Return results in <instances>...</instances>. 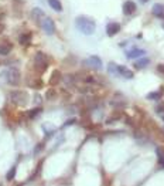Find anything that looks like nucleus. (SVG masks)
<instances>
[{"label": "nucleus", "mask_w": 164, "mask_h": 186, "mask_svg": "<svg viewBox=\"0 0 164 186\" xmlns=\"http://www.w3.org/2000/svg\"><path fill=\"white\" fill-rule=\"evenodd\" d=\"M75 26H77L78 30L82 34H85V36H90V34H94L95 30H96L95 21L92 20L90 17H86V16H78L77 19H75Z\"/></svg>", "instance_id": "1"}, {"label": "nucleus", "mask_w": 164, "mask_h": 186, "mask_svg": "<svg viewBox=\"0 0 164 186\" xmlns=\"http://www.w3.org/2000/svg\"><path fill=\"white\" fill-rule=\"evenodd\" d=\"M9 98L13 104L16 105H26L28 102V94L26 91H20V90H16V91H11Z\"/></svg>", "instance_id": "2"}, {"label": "nucleus", "mask_w": 164, "mask_h": 186, "mask_svg": "<svg viewBox=\"0 0 164 186\" xmlns=\"http://www.w3.org/2000/svg\"><path fill=\"white\" fill-rule=\"evenodd\" d=\"M4 77H6L7 84L17 85L19 82H20L21 75H20V71H19L16 67H10L9 70H6V73H4Z\"/></svg>", "instance_id": "3"}, {"label": "nucleus", "mask_w": 164, "mask_h": 186, "mask_svg": "<svg viewBox=\"0 0 164 186\" xmlns=\"http://www.w3.org/2000/svg\"><path fill=\"white\" fill-rule=\"evenodd\" d=\"M40 24H41V29L45 31V34L51 36V34L55 33V24H54L53 19H50V17H47V16H44L43 19H41Z\"/></svg>", "instance_id": "4"}, {"label": "nucleus", "mask_w": 164, "mask_h": 186, "mask_svg": "<svg viewBox=\"0 0 164 186\" xmlns=\"http://www.w3.org/2000/svg\"><path fill=\"white\" fill-rule=\"evenodd\" d=\"M34 64H36L37 68H40V70H45L48 65V57L44 54V53L38 51L37 54L34 55Z\"/></svg>", "instance_id": "5"}, {"label": "nucleus", "mask_w": 164, "mask_h": 186, "mask_svg": "<svg viewBox=\"0 0 164 186\" xmlns=\"http://www.w3.org/2000/svg\"><path fill=\"white\" fill-rule=\"evenodd\" d=\"M84 64L86 65V67L92 68V70H101L102 68V60L98 55H90L89 58H86V60L84 61Z\"/></svg>", "instance_id": "6"}, {"label": "nucleus", "mask_w": 164, "mask_h": 186, "mask_svg": "<svg viewBox=\"0 0 164 186\" xmlns=\"http://www.w3.org/2000/svg\"><path fill=\"white\" fill-rule=\"evenodd\" d=\"M123 13L126 14V16H129V14H133L134 11H136V3L134 2H132V0H127V2H124L123 3Z\"/></svg>", "instance_id": "7"}, {"label": "nucleus", "mask_w": 164, "mask_h": 186, "mask_svg": "<svg viewBox=\"0 0 164 186\" xmlns=\"http://www.w3.org/2000/svg\"><path fill=\"white\" fill-rule=\"evenodd\" d=\"M119 30H120V24L119 23H109L106 26V33H107V36L109 37H113L115 34H117L119 33Z\"/></svg>", "instance_id": "8"}, {"label": "nucleus", "mask_w": 164, "mask_h": 186, "mask_svg": "<svg viewBox=\"0 0 164 186\" xmlns=\"http://www.w3.org/2000/svg\"><path fill=\"white\" fill-rule=\"evenodd\" d=\"M117 74L119 75H122V77H124V78H133L134 77V74L129 70V68H126L124 65H117Z\"/></svg>", "instance_id": "9"}, {"label": "nucleus", "mask_w": 164, "mask_h": 186, "mask_svg": "<svg viewBox=\"0 0 164 186\" xmlns=\"http://www.w3.org/2000/svg\"><path fill=\"white\" fill-rule=\"evenodd\" d=\"M144 54H146V51L141 50V48H133V50L127 51L126 57L127 58H140V57H143Z\"/></svg>", "instance_id": "10"}, {"label": "nucleus", "mask_w": 164, "mask_h": 186, "mask_svg": "<svg viewBox=\"0 0 164 186\" xmlns=\"http://www.w3.org/2000/svg\"><path fill=\"white\" fill-rule=\"evenodd\" d=\"M61 78H62V75H61V73L58 71V70H54L53 74H51V78H50V84L51 85H57L61 82Z\"/></svg>", "instance_id": "11"}, {"label": "nucleus", "mask_w": 164, "mask_h": 186, "mask_svg": "<svg viewBox=\"0 0 164 186\" xmlns=\"http://www.w3.org/2000/svg\"><path fill=\"white\" fill-rule=\"evenodd\" d=\"M31 17H33V20H36L37 23H40L41 19L44 17V11L41 10V9H38V7H36V9L31 10Z\"/></svg>", "instance_id": "12"}, {"label": "nucleus", "mask_w": 164, "mask_h": 186, "mask_svg": "<svg viewBox=\"0 0 164 186\" xmlns=\"http://www.w3.org/2000/svg\"><path fill=\"white\" fill-rule=\"evenodd\" d=\"M11 48H13V46L10 43H0V55L10 54Z\"/></svg>", "instance_id": "13"}, {"label": "nucleus", "mask_w": 164, "mask_h": 186, "mask_svg": "<svg viewBox=\"0 0 164 186\" xmlns=\"http://www.w3.org/2000/svg\"><path fill=\"white\" fill-rule=\"evenodd\" d=\"M149 64H150V60H149L147 57H140V60L134 63V68H137V70H140V68H146Z\"/></svg>", "instance_id": "14"}, {"label": "nucleus", "mask_w": 164, "mask_h": 186, "mask_svg": "<svg viewBox=\"0 0 164 186\" xmlns=\"http://www.w3.org/2000/svg\"><path fill=\"white\" fill-rule=\"evenodd\" d=\"M153 14L157 17H163L164 16V4L161 3H156L153 6Z\"/></svg>", "instance_id": "15"}, {"label": "nucleus", "mask_w": 164, "mask_h": 186, "mask_svg": "<svg viewBox=\"0 0 164 186\" xmlns=\"http://www.w3.org/2000/svg\"><path fill=\"white\" fill-rule=\"evenodd\" d=\"M30 41H31V34L30 33H24L19 37V43H20L21 46H28Z\"/></svg>", "instance_id": "16"}, {"label": "nucleus", "mask_w": 164, "mask_h": 186, "mask_svg": "<svg viewBox=\"0 0 164 186\" xmlns=\"http://www.w3.org/2000/svg\"><path fill=\"white\" fill-rule=\"evenodd\" d=\"M163 94H164V87H161L160 90H158V92H150V94H147L146 98L147 100H160Z\"/></svg>", "instance_id": "17"}, {"label": "nucleus", "mask_w": 164, "mask_h": 186, "mask_svg": "<svg viewBox=\"0 0 164 186\" xmlns=\"http://www.w3.org/2000/svg\"><path fill=\"white\" fill-rule=\"evenodd\" d=\"M48 4H50L55 11H58V13L62 11V4H61L60 0H48Z\"/></svg>", "instance_id": "18"}, {"label": "nucleus", "mask_w": 164, "mask_h": 186, "mask_svg": "<svg viewBox=\"0 0 164 186\" xmlns=\"http://www.w3.org/2000/svg\"><path fill=\"white\" fill-rule=\"evenodd\" d=\"M27 114H28V118H36V117H38V115L41 114V108H40V107L33 108V109H30V111L27 112Z\"/></svg>", "instance_id": "19"}, {"label": "nucleus", "mask_w": 164, "mask_h": 186, "mask_svg": "<svg viewBox=\"0 0 164 186\" xmlns=\"http://www.w3.org/2000/svg\"><path fill=\"white\" fill-rule=\"evenodd\" d=\"M45 98L50 100V101L55 100L57 98V91H55V90H48V91L45 92Z\"/></svg>", "instance_id": "20"}, {"label": "nucleus", "mask_w": 164, "mask_h": 186, "mask_svg": "<svg viewBox=\"0 0 164 186\" xmlns=\"http://www.w3.org/2000/svg\"><path fill=\"white\" fill-rule=\"evenodd\" d=\"M156 152H157V156H158V162L164 166V148H157Z\"/></svg>", "instance_id": "21"}, {"label": "nucleus", "mask_w": 164, "mask_h": 186, "mask_svg": "<svg viewBox=\"0 0 164 186\" xmlns=\"http://www.w3.org/2000/svg\"><path fill=\"white\" fill-rule=\"evenodd\" d=\"M107 71L111 73V74H113V75H117V65L115 64V63H109V65H107Z\"/></svg>", "instance_id": "22"}, {"label": "nucleus", "mask_w": 164, "mask_h": 186, "mask_svg": "<svg viewBox=\"0 0 164 186\" xmlns=\"http://www.w3.org/2000/svg\"><path fill=\"white\" fill-rule=\"evenodd\" d=\"M14 176H16V166H13V168L9 170V173L6 175V179L7 180H11V179H14Z\"/></svg>", "instance_id": "23"}, {"label": "nucleus", "mask_w": 164, "mask_h": 186, "mask_svg": "<svg viewBox=\"0 0 164 186\" xmlns=\"http://www.w3.org/2000/svg\"><path fill=\"white\" fill-rule=\"evenodd\" d=\"M64 81H65V84H67V85H72V84H74V77H72V75H67Z\"/></svg>", "instance_id": "24"}, {"label": "nucleus", "mask_w": 164, "mask_h": 186, "mask_svg": "<svg viewBox=\"0 0 164 186\" xmlns=\"http://www.w3.org/2000/svg\"><path fill=\"white\" fill-rule=\"evenodd\" d=\"M34 101H36V104H41V97L38 94L34 95Z\"/></svg>", "instance_id": "25"}, {"label": "nucleus", "mask_w": 164, "mask_h": 186, "mask_svg": "<svg viewBox=\"0 0 164 186\" xmlns=\"http://www.w3.org/2000/svg\"><path fill=\"white\" fill-rule=\"evenodd\" d=\"M41 149H43V144H38V145H37V149H36V153H38Z\"/></svg>", "instance_id": "26"}, {"label": "nucleus", "mask_w": 164, "mask_h": 186, "mask_svg": "<svg viewBox=\"0 0 164 186\" xmlns=\"http://www.w3.org/2000/svg\"><path fill=\"white\" fill-rule=\"evenodd\" d=\"M3 29H4V26H3V24H0V33L3 31Z\"/></svg>", "instance_id": "27"}, {"label": "nucleus", "mask_w": 164, "mask_h": 186, "mask_svg": "<svg viewBox=\"0 0 164 186\" xmlns=\"http://www.w3.org/2000/svg\"><path fill=\"white\" fill-rule=\"evenodd\" d=\"M141 2H143V3H147V2H149V0H141Z\"/></svg>", "instance_id": "28"}, {"label": "nucleus", "mask_w": 164, "mask_h": 186, "mask_svg": "<svg viewBox=\"0 0 164 186\" xmlns=\"http://www.w3.org/2000/svg\"><path fill=\"white\" fill-rule=\"evenodd\" d=\"M161 115V117H163V119H164V112H163V114H160Z\"/></svg>", "instance_id": "29"}, {"label": "nucleus", "mask_w": 164, "mask_h": 186, "mask_svg": "<svg viewBox=\"0 0 164 186\" xmlns=\"http://www.w3.org/2000/svg\"><path fill=\"white\" fill-rule=\"evenodd\" d=\"M0 186H3V183H2V182H0Z\"/></svg>", "instance_id": "30"}]
</instances>
